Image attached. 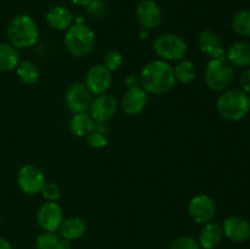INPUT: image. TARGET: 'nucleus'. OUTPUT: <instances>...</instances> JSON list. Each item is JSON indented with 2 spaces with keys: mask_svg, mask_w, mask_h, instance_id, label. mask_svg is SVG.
<instances>
[{
  "mask_svg": "<svg viewBox=\"0 0 250 249\" xmlns=\"http://www.w3.org/2000/svg\"><path fill=\"white\" fill-rule=\"evenodd\" d=\"M141 87L154 95L170 92L176 83L173 67L164 60H154L146 63L139 75Z\"/></svg>",
  "mask_w": 250,
  "mask_h": 249,
  "instance_id": "nucleus-1",
  "label": "nucleus"
},
{
  "mask_svg": "<svg viewBox=\"0 0 250 249\" xmlns=\"http://www.w3.org/2000/svg\"><path fill=\"white\" fill-rule=\"evenodd\" d=\"M9 43L19 49L32 48L39 38V29L36 21L29 15L20 14L12 17L7 26Z\"/></svg>",
  "mask_w": 250,
  "mask_h": 249,
  "instance_id": "nucleus-2",
  "label": "nucleus"
},
{
  "mask_svg": "<svg viewBox=\"0 0 250 249\" xmlns=\"http://www.w3.org/2000/svg\"><path fill=\"white\" fill-rule=\"evenodd\" d=\"M66 50L75 58H85L95 49L97 37L92 28L82 22H76L66 31L63 37Z\"/></svg>",
  "mask_w": 250,
  "mask_h": 249,
  "instance_id": "nucleus-3",
  "label": "nucleus"
},
{
  "mask_svg": "<svg viewBox=\"0 0 250 249\" xmlns=\"http://www.w3.org/2000/svg\"><path fill=\"white\" fill-rule=\"evenodd\" d=\"M220 116L227 121H239L250 110V97L242 89H229L216 102Z\"/></svg>",
  "mask_w": 250,
  "mask_h": 249,
  "instance_id": "nucleus-4",
  "label": "nucleus"
},
{
  "mask_svg": "<svg viewBox=\"0 0 250 249\" xmlns=\"http://www.w3.org/2000/svg\"><path fill=\"white\" fill-rule=\"evenodd\" d=\"M204 80L210 89L221 92L233 81V67L226 58L211 59L205 67Z\"/></svg>",
  "mask_w": 250,
  "mask_h": 249,
  "instance_id": "nucleus-5",
  "label": "nucleus"
},
{
  "mask_svg": "<svg viewBox=\"0 0 250 249\" xmlns=\"http://www.w3.org/2000/svg\"><path fill=\"white\" fill-rule=\"evenodd\" d=\"M154 50L164 61L183 60L187 54V43L175 33H163L154 41Z\"/></svg>",
  "mask_w": 250,
  "mask_h": 249,
  "instance_id": "nucleus-6",
  "label": "nucleus"
},
{
  "mask_svg": "<svg viewBox=\"0 0 250 249\" xmlns=\"http://www.w3.org/2000/svg\"><path fill=\"white\" fill-rule=\"evenodd\" d=\"M45 183L46 181L43 171L36 165L27 164L22 166L17 173V185L20 189L27 195H36L41 193Z\"/></svg>",
  "mask_w": 250,
  "mask_h": 249,
  "instance_id": "nucleus-7",
  "label": "nucleus"
},
{
  "mask_svg": "<svg viewBox=\"0 0 250 249\" xmlns=\"http://www.w3.org/2000/svg\"><path fill=\"white\" fill-rule=\"evenodd\" d=\"M93 100V94L88 89L85 83L76 82L68 87L65 94L66 107L75 114L89 111L90 103Z\"/></svg>",
  "mask_w": 250,
  "mask_h": 249,
  "instance_id": "nucleus-8",
  "label": "nucleus"
},
{
  "mask_svg": "<svg viewBox=\"0 0 250 249\" xmlns=\"http://www.w3.org/2000/svg\"><path fill=\"white\" fill-rule=\"evenodd\" d=\"M119 103L114 95L109 93L95 95L89 106V115L95 124H106L116 115Z\"/></svg>",
  "mask_w": 250,
  "mask_h": 249,
  "instance_id": "nucleus-9",
  "label": "nucleus"
},
{
  "mask_svg": "<svg viewBox=\"0 0 250 249\" xmlns=\"http://www.w3.org/2000/svg\"><path fill=\"white\" fill-rule=\"evenodd\" d=\"M188 214L194 222L205 225L211 222L216 215V205L209 195L198 194L189 200Z\"/></svg>",
  "mask_w": 250,
  "mask_h": 249,
  "instance_id": "nucleus-10",
  "label": "nucleus"
},
{
  "mask_svg": "<svg viewBox=\"0 0 250 249\" xmlns=\"http://www.w3.org/2000/svg\"><path fill=\"white\" fill-rule=\"evenodd\" d=\"M63 221L62 208L58 202H45L37 211V222L43 231L56 232Z\"/></svg>",
  "mask_w": 250,
  "mask_h": 249,
  "instance_id": "nucleus-11",
  "label": "nucleus"
},
{
  "mask_svg": "<svg viewBox=\"0 0 250 249\" xmlns=\"http://www.w3.org/2000/svg\"><path fill=\"white\" fill-rule=\"evenodd\" d=\"M111 72L103 63L93 65L85 73V85L93 95L104 94L111 85Z\"/></svg>",
  "mask_w": 250,
  "mask_h": 249,
  "instance_id": "nucleus-12",
  "label": "nucleus"
},
{
  "mask_svg": "<svg viewBox=\"0 0 250 249\" xmlns=\"http://www.w3.org/2000/svg\"><path fill=\"white\" fill-rule=\"evenodd\" d=\"M148 103V93L141 87H131L124 93L121 98V109L128 116L139 115Z\"/></svg>",
  "mask_w": 250,
  "mask_h": 249,
  "instance_id": "nucleus-13",
  "label": "nucleus"
},
{
  "mask_svg": "<svg viewBox=\"0 0 250 249\" xmlns=\"http://www.w3.org/2000/svg\"><path fill=\"white\" fill-rule=\"evenodd\" d=\"M137 20L144 29H153L161 23L163 11L154 0H143L136 10Z\"/></svg>",
  "mask_w": 250,
  "mask_h": 249,
  "instance_id": "nucleus-14",
  "label": "nucleus"
},
{
  "mask_svg": "<svg viewBox=\"0 0 250 249\" xmlns=\"http://www.w3.org/2000/svg\"><path fill=\"white\" fill-rule=\"evenodd\" d=\"M199 48L210 59H222L226 56L221 38L212 29H204L199 34Z\"/></svg>",
  "mask_w": 250,
  "mask_h": 249,
  "instance_id": "nucleus-15",
  "label": "nucleus"
},
{
  "mask_svg": "<svg viewBox=\"0 0 250 249\" xmlns=\"http://www.w3.org/2000/svg\"><path fill=\"white\" fill-rule=\"evenodd\" d=\"M222 232L229 241L242 243L250 237V225L243 217L229 216L224 221Z\"/></svg>",
  "mask_w": 250,
  "mask_h": 249,
  "instance_id": "nucleus-16",
  "label": "nucleus"
},
{
  "mask_svg": "<svg viewBox=\"0 0 250 249\" xmlns=\"http://www.w3.org/2000/svg\"><path fill=\"white\" fill-rule=\"evenodd\" d=\"M45 20L48 26L55 31H67L73 24L72 12L61 5L51 7L46 12Z\"/></svg>",
  "mask_w": 250,
  "mask_h": 249,
  "instance_id": "nucleus-17",
  "label": "nucleus"
},
{
  "mask_svg": "<svg viewBox=\"0 0 250 249\" xmlns=\"http://www.w3.org/2000/svg\"><path fill=\"white\" fill-rule=\"evenodd\" d=\"M226 60L232 66L248 68L250 67V44L237 42L232 44L226 51Z\"/></svg>",
  "mask_w": 250,
  "mask_h": 249,
  "instance_id": "nucleus-18",
  "label": "nucleus"
},
{
  "mask_svg": "<svg viewBox=\"0 0 250 249\" xmlns=\"http://www.w3.org/2000/svg\"><path fill=\"white\" fill-rule=\"evenodd\" d=\"M222 236H224V232L220 225L215 222H208L200 229L198 243L203 249H214L220 244Z\"/></svg>",
  "mask_w": 250,
  "mask_h": 249,
  "instance_id": "nucleus-19",
  "label": "nucleus"
},
{
  "mask_svg": "<svg viewBox=\"0 0 250 249\" xmlns=\"http://www.w3.org/2000/svg\"><path fill=\"white\" fill-rule=\"evenodd\" d=\"M60 234L62 238L67 241H75L81 238L85 233V222L78 216H71L67 219H63L62 224L60 226Z\"/></svg>",
  "mask_w": 250,
  "mask_h": 249,
  "instance_id": "nucleus-20",
  "label": "nucleus"
},
{
  "mask_svg": "<svg viewBox=\"0 0 250 249\" xmlns=\"http://www.w3.org/2000/svg\"><path fill=\"white\" fill-rule=\"evenodd\" d=\"M95 121L88 112L75 114L70 121V131L76 137H87L94 129Z\"/></svg>",
  "mask_w": 250,
  "mask_h": 249,
  "instance_id": "nucleus-21",
  "label": "nucleus"
},
{
  "mask_svg": "<svg viewBox=\"0 0 250 249\" xmlns=\"http://www.w3.org/2000/svg\"><path fill=\"white\" fill-rule=\"evenodd\" d=\"M19 63V50L10 43H0V72L15 70Z\"/></svg>",
  "mask_w": 250,
  "mask_h": 249,
  "instance_id": "nucleus-22",
  "label": "nucleus"
},
{
  "mask_svg": "<svg viewBox=\"0 0 250 249\" xmlns=\"http://www.w3.org/2000/svg\"><path fill=\"white\" fill-rule=\"evenodd\" d=\"M15 70L19 80L24 84H34L41 76V71L37 63L29 60L21 61Z\"/></svg>",
  "mask_w": 250,
  "mask_h": 249,
  "instance_id": "nucleus-23",
  "label": "nucleus"
},
{
  "mask_svg": "<svg viewBox=\"0 0 250 249\" xmlns=\"http://www.w3.org/2000/svg\"><path fill=\"white\" fill-rule=\"evenodd\" d=\"M173 73H175V78L178 82L183 83V84H189L193 82L195 78V66L192 61L189 60H180L176 66L173 67Z\"/></svg>",
  "mask_w": 250,
  "mask_h": 249,
  "instance_id": "nucleus-24",
  "label": "nucleus"
},
{
  "mask_svg": "<svg viewBox=\"0 0 250 249\" xmlns=\"http://www.w3.org/2000/svg\"><path fill=\"white\" fill-rule=\"evenodd\" d=\"M107 133H109V129L106 128L105 124H95L94 129L85 137L88 145L95 149H102L106 146L109 142Z\"/></svg>",
  "mask_w": 250,
  "mask_h": 249,
  "instance_id": "nucleus-25",
  "label": "nucleus"
},
{
  "mask_svg": "<svg viewBox=\"0 0 250 249\" xmlns=\"http://www.w3.org/2000/svg\"><path fill=\"white\" fill-rule=\"evenodd\" d=\"M232 28L242 37H250V10H242L232 19Z\"/></svg>",
  "mask_w": 250,
  "mask_h": 249,
  "instance_id": "nucleus-26",
  "label": "nucleus"
},
{
  "mask_svg": "<svg viewBox=\"0 0 250 249\" xmlns=\"http://www.w3.org/2000/svg\"><path fill=\"white\" fill-rule=\"evenodd\" d=\"M60 237L55 232H46L39 234L36 239L37 249H54L55 248L56 242L59 241Z\"/></svg>",
  "mask_w": 250,
  "mask_h": 249,
  "instance_id": "nucleus-27",
  "label": "nucleus"
},
{
  "mask_svg": "<svg viewBox=\"0 0 250 249\" xmlns=\"http://www.w3.org/2000/svg\"><path fill=\"white\" fill-rule=\"evenodd\" d=\"M122 62H124V58H122L121 54L119 51H109L106 55L104 56V63L103 65L112 72V71H117L122 66Z\"/></svg>",
  "mask_w": 250,
  "mask_h": 249,
  "instance_id": "nucleus-28",
  "label": "nucleus"
},
{
  "mask_svg": "<svg viewBox=\"0 0 250 249\" xmlns=\"http://www.w3.org/2000/svg\"><path fill=\"white\" fill-rule=\"evenodd\" d=\"M170 249H202L198 241H195L193 237L182 236L176 238L171 243Z\"/></svg>",
  "mask_w": 250,
  "mask_h": 249,
  "instance_id": "nucleus-29",
  "label": "nucleus"
},
{
  "mask_svg": "<svg viewBox=\"0 0 250 249\" xmlns=\"http://www.w3.org/2000/svg\"><path fill=\"white\" fill-rule=\"evenodd\" d=\"M41 193L46 202H58L61 197L60 187L56 183L53 182L45 183V186H44Z\"/></svg>",
  "mask_w": 250,
  "mask_h": 249,
  "instance_id": "nucleus-30",
  "label": "nucleus"
},
{
  "mask_svg": "<svg viewBox=\"0 0 250 249\" xmlns=\"http://www.w3.org/2000/svg\"><path fill=\"white\" fill-rule=\"evenodd\" d=\"M87 12L93 17H102L106 12V5L103 0H92L85 6Z\"/></svg>",
  "mask_w": 250,
  "mask_h": 249,
  "instance_id": "nucleus-31",
  "label": "nucleus"
},
{
  "mask_svg": "<svg viewBox=\"0 0 250 249\" xmlns=\"http://www.w3.org/2000/svg\"><path fill=\"white\" fill-rule=\"evenodd\" d=\"M239 82H241L242 90L246 92L247 94H250V67L246 68L243 71V73L241 75V78H239Z\"/></svg>",
  "mask_w": 250,
  "mask_h": 249,
  "instance_id": "nucleus-32",
  "label": "nucleus"
},
{
  "mask_svg": "<svg viewBox=\"0 0 250 249\" xmlns=\"http://www.w3.org/2000/svg\"><path fill=\"white\" fill-rule=\"evenodd\" d=\"M54 249H71L70 241H67V239H65L61 237V238H59V241L56 242L55 248Z\"/></svg>",
  "mask_w": 250,
  "mask_h": 249,
  "instance_id": "nucleus-33",
  "label": "nucleus"
},
{
  "mask_svg": "<svg viewBox=\"0 0 250 249\" xmlns=\"http://www.w3.org/2000/svg\"><path fill=\"white\" fill-rule=\"evenodd\" d=\"M126 84L128 85V88L141 85V82H139V77H136V75H129L128 77L126 78Z\"/></svg>",
  "mask_w": 250,
  "mask_h": 249,
  "instance_id": "nucleus-34",
  "label": "nucleus"
},
{
  "mask_svg": "<svg viewBox=\"0 0 250 249\" xmlns=\"http://www.w3.org/2000/svg\"><path fill=\"white\" fill-rule=\"evenodd\" d=\"M0 249H12L10 242L4 237H0Z\"/></svg>",
  "mask_w": 250,
  "mask_h": 249,
  "instance_id": "nucleus-35",
  "label": "nucleus"
},
{
  "mask_svg": "<svg viewBox=\"0 0 250 249\" xmlns=\"http://www.w3.org/2000/svg\"><path fill=\"white\" fill-rule=\"evenodd\" d=\"M71 2H72L73 5H76V6H87L88 4H89L92 0H70Z\"/></svg>",
  "mask_w": 250,
  "mask_h": 249,
  "instance_id": "nucleus-36",
  "label": "nucleus"
},
{
  "mask_svg": "<svg viewBox=\"0 0 250 249\" xmlns=\"http://www.w3.org/2000/svg\"><path fill=\"white\" fill-rule=\"evenodd\" d=\"M0 226H1V220H0Z\"/></svg>",
  "mask_w": 250,
  "mask_h": 249,
  "instance_id": "nucleus-37",
  "label": "nucleus"
}]
</instances>
